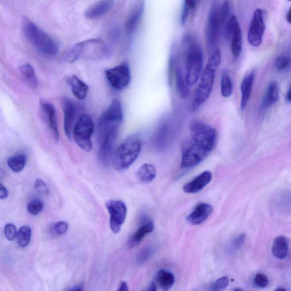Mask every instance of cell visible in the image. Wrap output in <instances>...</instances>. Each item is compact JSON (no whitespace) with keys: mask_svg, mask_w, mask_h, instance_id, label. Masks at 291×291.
<instances>
[{"mask_svg":"<svg viewBox=\"0 0 291 291\" xmlns=\"http://www.w3.org/2000/svg\"><path fill=\"white\" fill-rule=\"evenodd\" d=\"M156 251V247L153 245L146 246L138 254L137 262L138 264H143L153 256Z\"/></svg>","mask_w":291,"mask_h":291,"instance_id":"obj_35","label":"cell"},{"mask_svg":"<svg viewBox=\"0 0 291 291\" xmlns=\"http://www.w3.org/2000/svg\"><path fill=\"white\" fill-rule=\"evenodd\" d=\"M245 239V235L244 234H241L237 236L232 243V247L235 250H238L242 246L243 243H244Z\"/></svg>","mask_w":291,"mask_h":291,"instance_id":"obj_43","label":"cell"},{"mask_svg":"<svg viewBox=\"0 0 291 291\" xmlns=\"http://www.w3.org/2000/svg\"><path fill=\"white\" fill-rule=\"evenodd\" d=\"M192 143L202 146L210 152L215 147L217 134L213 127L199 120H193L189 126Z\"/></svg>","mask_w":291,"mask_h":291,"instance_id":"obj_7","label":"cell"},{"mask_svg":"<svg viewBox=\"0 0 291 291\" xmlns=\"http://www.w3.org/2000/svg\"><path fill=\"white\" fill-rule=\"evenodd\" d=\"M18 232L15 225L12 224H7L4 229L5 237L9 241H13L17 237Z\"/></svg>","mask_w":291,"mask_h":291,"instance_id":"obj_39","label":"cell"},{"mask_svg":"<svg viewBox=\"0 0 291 291\" xmlns=\"http://www.w3.org/2000/svg\"><path fill=\"white\" fill-rule=\"evenodd\" d=\"M286 20L289 24H291V6L289 10L288 13L287 14Z\"/></svg>","mask_w":291,"mask_h":291,"instance_id":"obj_47","label":"cell"},{"mask_svg":"<svg viewBox=\"0 0 291 291\" xmlns=\"http://www.w3.org/2000/svg\"><path fill=\"white\" fill-rule=\"evenodd\" d=\"M171 70H174L177 90L180 95L185 98L190 94L185 75H184L180 65L178 63L175 57L172 56L170 59Z\"/></svg>","mask_w":291,"mask_h":291,"instance_id":"obj_17","label":"cell"},{"mask_svg":"<svg viewBox=\"0 0 291 291\" xmlns=\"http://www.w3.org/2000/svg\"><path fill=\"white\" fill-rule=\"evenodd\" d=\"M286 99L287 101L291 102V88L289 90V92H287Z\"/></svg>","mask_w":291,"mask_h":291,"instance_id":"obj_49","label":"cell"},{"mask_svg":"<svg viewBox=\"0 0 291 291\" xmlns=\"http://www.w3.org/2000/svg\"><path fill=\"white\" fill-rule=\"evenodd\" d=\"M23 31L25 37L39 53L54 57L59 52L56 41L28 18L23 19Z\"/></svg>","mask_w":291,"mask_h":291,"instance_id":"obj_3","label":"cell"},{"mask_svg":"<svg viewBox=\"0 0 291 291\" xmlns=\"http://www.w3.org/2000/svg\"><path fill=\"white\" fill-rule=\"evenodd\" d=\"M221 92L225 98L231 97L233 93V83L230 75L227 71L222 72L221 77Z\"/></svg>","mask_w":291,"mask_h":291,"instance_id":"obj_31","label":"cell"},{"mask_svg":"<svg viewBox=\"0 0 291 291\" xmlns=\"http://www.w3.org/2000/svg\"><path fill=\"white\" fill-rule=\"evenodd\" d=\"M221 61V53L219 49L213 51L204 69L199 85L196 88L192 108L196 110L208 100L212 93L216 72Z\"/></svg>","mask_w":291,"mask_h":291,"instance_id":"obj_2","label":"cell"},{"mask_svg":"<svg viewBox=\"0 0 291 291\" xmlns=\"http://www.w3.org/2000/svg\"><path fill=\"white\" fill-rule=\"evenodd\" d=\"M154 229V224L152 221L146 222L137 229L131 237L129 242V246L131 248L137 247L143 241L146 236L151 233Z\"/></svg>","mask_w":291,"mask_h":291,"instance_id":"obj_21","label":"cell"},{"mask_svg":"<svg viewBox=\"0 0 291 291\" xmlns=\"http://www.w3.org/2000/svg\"><path fill=\"white\" fill-rule=\"evenodd\" d=\"M122 119L123 113L121 102L115 99L112 102L98 120L96 127L97 139L108 133L118 132Z\"/></svg>","mask_w":291,"mask_h":291,"instance_id":"obj_6","label":"cell"},{"mask_svg":"<svg viewBox=\"0 0 291 291\" xmlns=\"http://www.w3.org/2000/svg\"><path fill=\"white\" fill-rule=\"evenodd\" d=\"M156 290H157V286L154 282L151 283L150 286L147 289L148 291H156Z\"/></svg>","mask_w":291,"mask_h":291,"instance_id":"obj_46","label":"cell"},{"mask_svg":"<svg viewBox=\"0 0 291 291\" xmlns=\"http://www.w3.org/2000/svg\"><path fill=\"white\" fill-rule=\"evenodd\" d=\"M229 280L227 276H223L218 279L216 282L213 283L212 290L220 291L227 289L229 285Z\"/></svg>","mask_w":291,"mask_h":291,"instance_id":"obj_38","label":"cell"},{"mask_svg":"<svg viewBox=\"0 0 291 291\" xmlns=\"http://www.w3.org/2000/svg\"><path fill=\"white\" fill-rule=\"evenodd\" d=\"M155 280L157 286L164 291L172 289L175 281L173 273L163 269L156 272Z\"/></svg>","mask_w":291,"mask_h":291,"instance_id":"obj_26","label":"cell"},{"mask_svg":"<svg viewBox=\"0 0 291 291\" xmlns=\"http://www.w3.org/2000/svg\"><path fill=\"white\" fill-rule=\"evenodd\" d=\"M144 8L143 6L137 7L129 14L125 22V27L128 33L132 34L136 30L143 16Z\"/></svg>","mask_w":291,"mask_h":291,"instance_id":"obj_28","label":"cell"},{"mask_svg":"<svg viewBox=\"0 0 291 291\" xmlns=\"http://www.w3.org/2000/svg\"><path fill=\"white\" fill-rule=\"evenodd\" d=\"M106 208L110 216L109 225L113 233L117 234L126 220L127 208L121 200H110L106 204Z\"/></svg>","mask_w":291,"mask_h":291,"instance_id":"obj_11","label":"cell"},{"mask_svg":"<svg viewBox=\"0 0 291 291\" xmlns=\"http://www.w3.org/2000/svg\"><path fill=\"white\" fill-rule=\"evenodd\" d=\"M254 78V72H251L242 80L241 85L242 94L241 109L242 111L245 110L250 100L253 88Z\"/></svg>","mask_w":291,"mask_h":291,"instance_id":"obj_24","label":"cell"},{"mask_svg":"<svg viewBox=\"0 0 291 291\" xmlns=\"http://www.w3.org/2000/svg\"><path fill=\"white\" fill-rule=\"evenodd\" d=\"M43 208H44V204L39 199L31 200L27 206L28 212L32 216H37L42 212Z\"/></svg>","mask_w":291,"mask_h":291,"instance_id":"obj_37","label":"cell"},{"mask_svg":"<svg viewBox=\"0 0 291 291\" xmlns=\"http://www.w3.org/2000/svg\"><path fill=\"white\" fill-rule=\"evenodd\" d=\"M170 126L169 122H163L156 130L155 144L157 147L162 148L167 144L170 136Z\"/></svg>","mask_w":291,"mask_h":291,"instance_id":"obj_29","label":"cell"},{"mask_svg":"<svg viewBox=\"0 0 291 291\" xmlns=\"http://www.w3.org/2000/svg\"><path fill=\"white\" fill-rule=\"evenodd\" d=\"M224 26V25L220 17L218 8L214 5L210 10L205 28L207 45L210 50L215 48Z\"/></svg>","mask_w":291,"mask_h":291,"instance_id":"obj_10","label":"cell"},{"mask_svg":"<svg viewBox=\"0 0 291 291\" xmlns=\"http://www.w3.org/2000/svg\"><path fill=\"white\" fill-rule=\"evenodd\" d=\"M156 176L155 166L150 163H145L137 170L136 177L142 184H148L153 181Z\"/></svg>","mask_w":291,"mask_h":291,"instance_id":"obj_23","label":"cell"},{"mask_svg":"<svg viewBox=\"0 0 291 291\" xmlns=\"http://www.w3.org/2000/svg\"><path fill=\"white\" fill-rule=\"evenodd\" d=\"M61 107L64 112V129L65 136L69 140L72 135V125L75 117V105L70 98L63 97L61 100Z\"/></svg>","mask_w":291,"mask_h":291,"instance_id":"obj_16","label":"cell"},{"mask_svg":"<svg viewBox=\"0 0 291 291\" xmlns=\"http://www.w3.org/2000/svg\"><path fill=\"white\" fill-rule=\"evenodd\" d=\"M287 1H291V0H287Z\"/></svg>","mask_w":291,"mask_h":291,"instance_id":"obj_50","label":"cell"},{"mask_svg":"<svg viewBox=\"0 0 291 291\" xmlns=\"http://www.w3.org/2000/svg\"><path fill=\"white\" fill-rule=\"evenodd\" d=\"M212 179V173L209 171H205L184 185L183 191L187 194H196L208 185Z\"/></svg>","mask_w":291,"mask_h":291,"instance_id":"obj_18","label":"cell"},{"mask_svg":"<svg viewBox=\"0 0 291 291\" xmlns=\"http://www.w3.org/2000/svg\"><path fill=\"white\" fill-rule=\"evenodd\" d=\"M272 252L274 256L279 259H285L289 252V243L285 236H279L275 238L273 243Z\"/></svg>","mask_w":291,"mask_h":291,"instance_id":"obj_27","label":"cell"},{"mask_svg":"<svg viewBox=\"0 0 291 291\" xmlns=\"http://www.w3.org/2000/svg\"><path fill=\"white\" fill-rule=\"evenodd\" d=\"M254 282L260 288H265L268 285L269 283L267 276L263 274H258L255 278Z\"/></svg>","mask_w":291,"mask_h":291,"instance_id":"obj_42","label":"cell"},{"mask_svg":"<svg viewBox=\"0 0 291 291\" xmlns=\"http://www.w3.org/2000/svg\"><path fill=\"white\" fill-rule=\"evenodd\" d=\"M105 78L109 85L115 90H122L129 85L131 72L127 61H122L117 66L105 71Z\"/></svg>","mask_w":291,"mask_h":291,"instance_id":"obj_9","label":"cell"},{"mask_svg":"<svg viewBox=\"0 0 291 291\" xmlns=\"http://www.w3.org/2000/svg\"><path fill=\"white\" fill-rule=\"evenodd\" d=\"M199 0H185L184 8L181 14V23H187L190 14L194 12L197 6Z\"/></svg>","mask_w":291,"mask_h":291,"instance_id":"obj_36","label":"cell"},{"mask_svg":"<svg viewBox=\"0 0 291 291\" xmlns=\"http://www.w3.org/2000/svg\"><path fill=\"white\" fill-rule=\"evenodd\" d=\"M40 109H41L42 118L48 127L51 135L53 140L57 143L59 140V133L56 108L49 102L41 100L40 103Z\"/></svg>","mask_w":291,"mask_h":291,"instance_id":"obj_15","label":"cell"},{"mask_svg":"<svg viewBox=\"0 0 291 291\" xmlns=\"http://www.w3.org/2000/svg\"><path fill=\"white\" fill-rule=\"evenodd\" d=\"M31 237V229L28 225L21 227L18 231L17 239L18 245L21 247H27Z\"/></svg>","mask_w":291,"mask_h":291,"instance_id":"obj_33","label":"cell"},{"mask_svg":"<svg viewBox=\"0 0 291 291\" xmlns=\"http://www.w3.org/2000/svg\"><path fill=\"white\" fill-rule=\"evenodd\" d=\"M109 50L99 38L86 40L77 43L65 54L64 60L72 63L79 59L99 60L107 57Z\"/></svg>","mask_w":291,"mask_h":291,"instance_id":"obj_4","label":"cell"},{"mask_svg":"<svg viewBox=\"0 0 291 291\" xmlns=\"http://www.w3.org/2000/svg\"><path fill=\"white\" fill-rule=\"evenodd\" d=\"M264 14V10L257 9L255 11L251 21L247 40L250 44L254 47L259 46L262 42L265 29Z\"/></svg>","mask_w":291,"mask_h":291,"instance_id":"obj_13","label":"cell"},{"mask_svg":"<svg viewBox=\"0 0 291 291\" xmlns=\"http://www.w3.org/2000/svg\"><path fill=\"white\" fill-rule=\"evenodd\" d=\"M27 161L26 155L23 154H18L10 156L7 161V164L12 172L18 173L24 169Z\"/></svg>","mask_w":291,"mask_h":291,"instance_id":"obj_30","label":"cell"},{"mask_svg":"<svg viewBox=\"0 0 291 291\" xmlns=\"http://www.w3.org/2000/svg\"><path fill=\"white\" fill-rule=\"evenodd\" d=\"M18 70L23 76L24 81L31 88L36 89L38 87V80L34 69L30 64L25 63L20 65Z\"/></svg>","mask_w":291,"mask_h":291,"instance_id":"obj_25","label":"cell"},{"mask_svg":"<svg viewBox=\"0 0 291 291\" xmlns=\"http://www.w3.org/2000/svg\"><path fill=\"white\" fill-rule=\"evenodd\" d=\"M291 56L288 54L280 55L276 58L274 66L276 70L279 72L286 71L291 67Z\"/></svg>","mask_w":291,"mask_h":291,"instance_id":"obj_34","label":"cell"},{"mask_svg":"<svg viewBox=\"0 0 291 291\" xmlns=\"http://www.w3.org/2000/svg\"><path fill=\"white\" fill-rule=\"evenodd\" d=\"M225 34L231 41V52L234 57L237 58L241 54L242 47V35L241 27L237 18L232 16L225 25Z\"/></svg>","mask_w":291,"mask_h":291,"instance_id":"obj_12","label":"cell"},{"mask_svg":"<svg viewBox=\"0 0 291 291\" xmlns=\"http://www.w3.org/2000/svg\"><path fill=\"white\" fill-rule=\"evenodd\" d=\"M94 130V124L90 116L84 115L78 120L74 127L73 136L76 143L82 150L89 152L92 150L91 138Z\"/></svg>","mask_w":291,"mask_h":291,"instance_id":"obj_8","label":"cell"},{"mask_svg":"<svg viewBox=\"0 0 291 291\" xmlns=\"http://www.w3.org/2000/svg\"><path fill=\"white\" fill-rule=\"evenodd\" d=\"M68 225L64 221L58 222L54 225L53 231L57 235H63L67 232Z\"/></svg>","mask_w":291,"mask_h":291,"instance_id":"obj_41","label":"cell"},{"mask_svg":"<svg viewBox=\"0 0 291 291\" xmlns=\"http://www.w3.org/2000/svg\"><path fill=\"white\" fill-rule=\"evenodd\" d=\"M210 151L199 145L191 143V144L182 153L181 167L188 169L199 165L210 153Z\"/></svg>","mask_w":291,"mask_h":291,"instance_id":"obj_14","label":"cell"},{"mask_svg":"<svg viewBox=\"0 0 291 291\" xmlns=\"http://www.w3.org/2000/svg\"><path fill=\"white\" fill-rule=\"evenodd\" d=\"M73 94L79 100L85 99L89 90V87L77 76L72 75L68 79Z\"/></svg>","mask_w":291,"mask_h":291,"instance_id":"obj_22","label":"cell"},{"mask_svg":"<svg viewBox=\"0 0 291 291\" xmlns=\"http://www.w3.org/2000/svg\"><path fill=\"white\" fill-rule=\"evenodd\" d=\"M83 285H80L78 286H74V287H73V288L71 289H69L68 290H70V291H81L83 290Z\"/></svg>","mask_w":291,"mask_h":291,"instance_id":"obj_48","label":"cell"},{"mask_svg":"<svg viewBox=\"0 0 291 291\" xmlns=\"http://www.w3.org/2000/svg\"><path fill=\"white\" fill-rule=\"evenodd\" d=\"M142 149L140 138L132 136L123 141L116 149L112 158L113 166L118 172L129 169L139 156Z\"/></svg>","mask_w":291,"mask_h":291,"instance_id":"obj_5","label":"cell"},{"mask_svg":"<svg viewBox=\"0 0 291 291\" xmlns=\"http://www.w3.org/2000/svg\"><path fill=\"white\" fill-rule=\"evenodd\" d=\"M182 53L184 58L185 78L189 87L196 85L202 74L203 54L194 38L185 36L182 43Z\"/></svg>","mask_w":291,"mask_h":291,"instance_id":"obj_1","label":"cell"},{"mask_svg":"<svg viewBox=\"0 0 291 291\" xmlns=\"http://www.w3.org/2000/svg\"><path fill=\"white\" fill-rule=\"evenodd\" d=\"M118 290L120 291H128V286H127V283L125 282H122L120 283Z\"/></svg>","mask_w":291,"mask_h":291,"instance_id":"obj_45","label":"cell"},{"mask_svg":"<svg viewBox=\"0 0 291 291\" xmlns=\"http://www.w3.org/2000/svg\"><path fill=\"white\" fill-rule=\"evenodd\" d=\"M8 196V191L2 184H0V199H5Z\"/></svg>","mask_w":291,"mask_h":291,"instance_id":"obj_44","label":"cell"},{"mask_svg":"<svg viewBox=\"0 0 291 291\" xmlns=\"http://www.w3.org/2000/svg\"><path fill=\"white\" fill-rule=\"evenodd\" d=\"M213 211V206L209 204H200L189 214L187 218V221L193 225L201 224L210 216Z\"/></svg>","mask_w":291,"mask_h":291,"instance_id":"obj_19","label":"cell"},{"mask_svg":"<svg viewBox=\"0 0 291 291\" xmlns=\"http://www.w3.org/2000/svg\"><path fill=\"white\" fill-rule=\"evenodd\" d=\"M279 98V93L277 83L271 82L268 87L264 99V104L270 106L277 102Z\"/></svg>","mask_w":291,"mask_h":291,"instance_id":"obj_32","label":"cell"},{"mask_svg":"<svg viewBox=\"0 0 291 291\" xmlns=\"http://www.w3.org/2000/svg\"><path fill=\"white\" fill-rule=\"evenodd\" d=\"M114 5V0H100L89 7L85 12L87 19L95 20L106 14Z\"/></svg>","mask_w":291,"mask_h":291,"instance_id":"obj_20","label":"cell"},{"mask_svg":"<svg viewBox=\"0 0 291 291\" xmlns=\"http://www.w3.org/2000/svg\"><path fill=\"white\" fill-rule=\"evenodd\" d=\"M34 188L36 192L42 195H47L49 193V189L45 183V181L41 179H36L34 183Z\"/></svg>","mask_w":291,"mask_h":291,"instance_id":"obj_40","label":"cell"}]
</instances>
